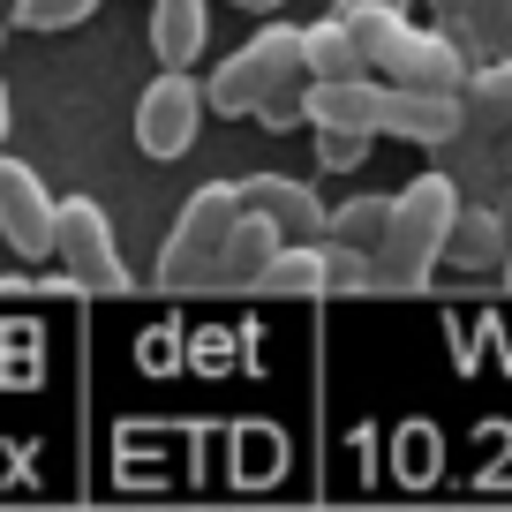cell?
Wrapping results in <instances>:
<instances>
[{"label": "cell", "mask_w": 512, "mask_h": 512, "mask_svg": "<svg viewBox=\"0 0 512 512\" xmlns=\"http://www.w3.org/2000/svg\"><path fill=\"white\" fill-rule=\"evenodd\" d=\"M452 219H460V189L445 174H415L392 196V211H384V241L369 249V287H392V294L422 287L445 264Z\"/></svg>", "instance_id": "1"}, {"label": "cell", "mask_w": 512, "mask_h": 512, "mask_svg": "<svg viewBox=\"0 0 512 512\" xmlns=\"http://www.w3.org/2000/svg\"><path fill=\"white\" fill-rule=\"evenodd\" d=\"M369 53V76L377 83H400V91H460L467 83V53L452 31H422L415 16L407 23H354Z\"/></svg>", "instance_id": "2"}, {"label": "cell", "mask_w": 512, "mask_h": 512, "mask_svg": "<svg viewBox=\"0 0 512 512\" xmlns=\"http://www.w3.org/2000/svg\"><path fill=\"white\" fill-rule=\"evenodd\" d=\"M302 76V23H264L241 53H226L204 83V113H226V121H249L256 98L279 91V83Z\"/></svg>", "instance_id": "3"}, {"label": "cell", "mask_w": 512, "mask_h": 512, "mask_svg": "<svg viewBox=\"0 0 512 512\" xmlns=\"http://www.w3.org/2000/svg\"><path fill=\"white\" fill-rule=\"evenodd\" d=\"M234 219H241V189L234 181H204V189L181 204V219L166 226V249H159L166 287H211V264H219Z\"/></svg>", "instance_id": "4"}, {"label": "cell", "mask_w": 512, "mask_h": 512, "mask_svg": "<svg viewBox=\"0 0 512 512\" xmlns=\"http://www.w3.org/2000/svg\"><path fill=\"white\" fill-rule=\"evenodd\" d=\"M53 256H61L68 287H91V294L128 287L121 241H113V219H106L98 196H61V211H53Z\"/></svg>", "instance_id": "5"}, {"label": "cell", "mask_w": 512, "mask_h": 512, "mask_svg": "<svg viewBox=\"0 0 512 512\" xmlns=\"http://www.w3.org/2000/svg\"><path fill=\"white\" fill-rule=\"evenodd\" d=\"M204 128V83L189 68H159L136 98V151L144 159H189Z\"/></svg>", "instance_id": "6"}, {"label": "cell", "mask_w": 512, "mask_h": 512, "mask_svg": "<svg viewBox=\"0 0 512 512\" xmlns=\"http://www.w3.org/2000/svg\"><path fill=\"white\" fill-rule=\"evenodd\" d=\"M53 211H61V196L46 189V181L31 174V166L0 159V241L16 256H53Z\"/></svg>", "instance_id": "7"}, {"label": "cell", "mask_w": 512, "mask_h": 512, "mask_svg": "<svg viewBox=\"0 0 512 512\" xmlns=\"http://www.w3.org/2000/svg\"><path fill=\"white\" fill-rule=\"evenodd\" d=\"M460 128H467L460 91H400V83L377 91V136H400V144H452Z\"/></svg>", "instance_id": "8"}, {"label": "cell", "mask_w": 512, "mask_h": 512, "mask_svg": "<svg viewBox=\"0 0 512 512\" xmlns=\"http://www.w3.org/2000/svg\"><path fill=\"white\" fill-rule=\"evenodd\" d=\"M234 189H241V211H256V219L279 226V241H317L324 234V196L309 189V181H294V174H249V181H234Z\"/></svg>", "instance_id": "9"}, {"label": "cell", "mask_w": 512, "mask_h": 512, "mask_svg": "<svg viewBox=\"0 0 512 512\" xmlns=\"http://www.w3.org/2000/svg\"><path fill=\"white\" fill-rule=\"evenodd\" d=\"M505 256H512L505 211L460 204V219H452V234H445V264H452V272H467V279H482V272H505Z\"/></svg>", "instance_id": "10"}, {"label": "cell", "mask_w": 512, "mask_h": 512, "mask_svg": "<svg viewBox=\"0 0 512 512\" xmlns=\"http://www.w3.org/2000/svg\"><path fill=\"white\" fill-rule=\"evenodd\" d=\"M211 46V0H151V53L159 68H189Z\"/></svg>", "instance_id": "11"}, {"label": "cell", "mask_w": 512, "mask_h": 512, "mask_svg": "<svg viewBox=\"0 0 512 512\" xmlns=\"http://www.w3.org/2000/svg\"><path fill=\"white\" fill-rule=\"evenodd\" d=\"M302 76H309V83L369 76V53H362V38H354V23H339V16L302 23Z\"/></svg>", "instance_id": "12"}, {"label": "cell", "mask_w": 512, "mask_h": 512, "mask_svg": "<svg viewBox=\"0 0 512 512\" xmlns=\"http://www.w3.org/2000/svg\"><path fill=\"white\" fill-rule=\"evenodd\" d=\"M272 256H279V226L256 219V211H241L234 234H226V249H219V264H211V287H256Z\"/></svg>", "instance_id": "13"}, {"label": "cell", "mask_w": 512, "mask_h": 512, "mask_svg": "<svg viewBox=\"0 0 512 512\" xmlns=\"http://www.w3.org/2000/svg\"><path fill=\"white\" fill-rule=\"evenodd\" d=\"M377 76H347V83H309V128H362L377 136Z\"/></svg>", "instance_id": "14"}, {"label": "cell", "mask_w": 512, "mask_h": 512, "mask_svg": "<svg viewBox=\"0 0 512 512\" xmlns=\"http://www.w3.org/2000/svg\"><path fill=\"white\" fill-rule=\"evenodd\" d=\"M445 31L460 38V53H475V61H512V0H467Z\"/></svg>", "instance_id": "15"}, {"label": "cell", "mask_w": 512, "mask_h": 512, "mask_svg": "<svg viewBox=\"0 0 512 512\" xmlns=\"http://www.w3.org/2000/svg\"><path fill=\"white\" fill-rule=\"evenodd\" d=\"M256 287L264 294H332V279H324V241H279V256L264 264Z\"/></svg>", "instance_id": "16"}, {"label": "cell", "mask_w": 512, "mask_h": 512, "mask_svg": "<svg viewBox=\"0 0 512 512\" xmlns=\"http://www.w3.org/2000/svg\"><path fill=\"white\" fill-rule=\"evenodd\" d=\"M460 106H467V121L505 128V121H512V61H467Z\"/></svg>", "instance_id": "17"}, {"label": "cell", "mask_w": 512, "mask_h": 512, "mask_svg": "<svg viewBox=\"0 0 512 512\" xmlns=\"http://www.w3.org/2000/svg\"><path fill=\"white\" fill-rule=\"evenodd\" d=\"M384 211H392V196H347L339 211H324V234L339 241V249H377L384 241Z\"/></svg>", "instance_id": "18"}, {"label": "cell", "mask_w": 512, "mask_h": 512, "mask_svg": "<svg viewBox=\"0 0 512 512\" xmlns=\"http://www.w3.org/2000/svg\"><path fill=\"white\" fill-rule=\"evenodd\" d=\"M98 16V0H16V31H76Z\"/></svg>", "instance_id": "19"}, {"label": "cell", "mask_w": 512, "mask_h": 512, "mask_svg": "<svg viewBox=\"0 0 512 512\" xmlns=\"http://www.w3.org/2000/svg\"><path fill=\"white\" fill-rule=\"evenodd\" d=\"M256 121H264V128H302V121H309V76L264 91V98H256Z\"/></svg>", "instance_id": "20"}, {"label": "cell", "mask_w": 512, "mask_h": 512, "mask_svg": "<svg viewBox=\"0 0 512 512\" xmlns=\"http://www.w3.org/2000/svg\"><path fill=\"white\" fill-rule=\"evenodd\" d=\"M317 159L332 166V174H354V166L369 159V136L362 128H317Z\"/></svg>", "instance_id": "21"}, {"label": "cell", "mask_w": 512, "mask_h": 512, "mask_svg": "<svg viewBox=\"0 0 512 512\" xmlns=\"http://www.w3.org/2000/svg\"><path fill=\"white\" fill-rule=\"evenodd\" d=\"M324 279H332V294H369V256L324 241Z\"/></svg>", "instance_id": "22"}, {"label": "cell", "mask_w": 512, "mask_h": 512, "mask_svg": "<svg viewBox=\"0 0 512 512\" xmlns=\"http://www.w3.org/2000/svg\"><path fill=\"white\" fill-rule=\"evenodd\" d=\"M332 16L339 23H407V16H415V0H339Z\"/></svg>", "instance_id": "23"}, {"label": "cell", "mask_w": 512, "mask_h": 512, "mask_svg": "<svg viewBox=\"0 0 512 512\" xmlns=\"http://www.w3.org/2000/svg\"><path fill=\"white\" fill-rule=\"evenodd\" d=\"M8 121H16V106H8V76H0V144H8Z\"/></svg>", "instance_id": "24"}, {"label": "cell", "mask_w": 512, "mask_h": 512, "mask_svg": "<svg viewBox=\"0 0 512 512\" xmlns=\"http://www.w3.org/2000/svg\"><path fill=\"white\" fill-rule=\"evenodd\" d=\"M234 8H249V16H279V0H234Z\"/></svg>", "instance_id": "25"}, {"label": "cell", "mask_w": 512, "mask_h": 512, "mask_svg": "<svg viewBox=\"0 0 512 512\" xmlns=\"http://www.w3.org/2000/svg\"><path fill=\"white\" fill-rule=\"evenodd\" d=\"M430 8H437V16H445V23H452V16H460V8H467V0H430Z\"/></svg>", "instance_id": "26"}, {"label": "cell", "mask_w": 512, "mask_h": 512, "mask_svg": "<svg viewBox=\"0 0 512 512\" xmlns=\"http://www.w3.org/2000/svg\"><path fill=\"white\" fill-rule=\"evenodd\" d=\"M505 287H512V256H505Z\"/></svg>", "instance_id": "27"}, {"label": "cell", "mask_w": 512, "mask_h": 512, "mask_svg": "<svg viewBox=\"0 0 512 512\" xmlns=\"http://www.w3.org/2000/svg\"><path fill=\"white\" fill-rule=\"evenodd\" d=\"M0 38H8V31H0Z\"/></svg>", "instance_id": "28"}]
</instances>
